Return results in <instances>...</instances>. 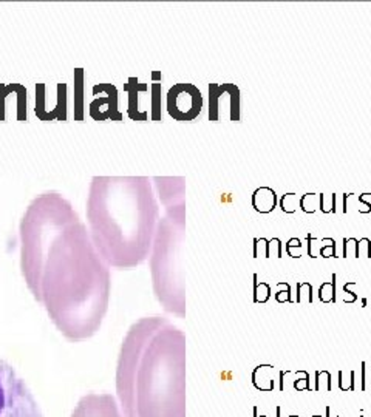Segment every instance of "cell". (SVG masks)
I'll list each match as a JSON object with an SVG mask.
<instances>
[{
  "instance_id": "6da1fadb",
  "label": "cell",
  "mask_w": 371,
  "mask_h": 417,
  "mask_svg": "<svg viewBox=\"0 0 371 417\" xmlns=\"http://www.w3.org/2000/svg\"><path fill=\"white\" fill-rule=\"evenodd\" d=\"M21 268L33 297L71 342L95 335L108 308L110 266L58 192L36 196L21 221Z\"/></svg>"
},
{
  "instance_id": "7a4b0ae2",
  "label": "cell",
  "mask_w": 371,
  "mask_h": 417,
  "mask_svg": "<svg viewBox=\"0 0 371 417\" xmlns=\"http://www.w3.org/2000/svg\"><path fill=\"white\" fill-rule=\"evenodd\" d=\"M116 392L124 417H186V338L162 317L133 323L122 340Z\"/></svg>"
},
{
  "instance_id": "3957f363",
  "label": "cell",
  "mask_w": 371,
  "mask_h": 417,
  "mask_svg": "<svg viewBox=\"0 0 371 417\" xmlns=\"http://www.w3.org/2000/svg\"><path fill=\"white\" fill-rule=\"evenodd\" d=\"M155 205L144 178L95 176L87 198L91 240L116 269L144 261L150 248Z\"/></svg>"
},
{
  "instance_id": "277c9868",
  "label": "cell",
  "mask_w": 371,
  "mask_h": 417,
  "mask_svg": "<svg viewBox=\"0 0 371 417\" xmlns=\"http://www.w3.org/2000/svg\"><path fill=\"white\" fill-rule=\"evenodd\" d=\"M179 243L159 235L152 257V278L158 300L164 309L184 317V291L179 268Z\"/></svg>"
},
{
  "instance_id": "5b68a950",
  "label": "cell",
  "mask_w": 371,
  "mask_h": 417,
  "mask_svg": "<svg viewBox=\"0 0 371 417\" xmlns=\"http://www.w3.org/2000/svg\"><path fill=\"white\" fill-rule=\"evenodd\" d=\"M0 417H44L25 380L5 360H0Z\"/></svg>"
},
{
  "instance_id": "8992f818",
  "label": "cell",
  "mask_w": 371,
  "mask_h": 417,
  "mask_svg": "<svg viewBox=\"0 0 371 417\" xmlns=\"http://www.w3.org/2000/svg\"><path fill=\"white\" fill-rule=\"evenodd\" d=\"M167 113L181 122L198 118L203 108V94L194 84H175L167 91Z\"/></svg>"
},
{
  "instance_id": "52a82bcc",
  "label": "cell",
  "mask_w": 371,
  "mask_h": 417,
  "mask_svg": "<svg viewBox=\"0 0 371 417\" xmlns=\"http://www.w3.org/2000/svg\"><path fill=\"white\" fill-rule=\"evenodd\" d=\"M225 118L234 122H240L242 119L240 88L235 84H211L209 119L212 122H220Z\"/></svg>"
},
{
  "instance_id": "ba28073f",
  "label": "cell",
  "mask_w": 371,
  "mask_h": 417,
  "mask_svg": "<svg viewBox=\"0 0 371 417\" xmlns=\"http://www.w3.org/2000/svg\"><path fill=\"white\" fill-rule=\"evenodd\" d=\"M71 417H124V414L112 394L91 392L78 402Z\"/></svg>"
},
{
  "instance_id": "9c48e42d",
  "label": "cell",
  "mask_w": 371,
  "mask_h": 417,
  "mask_svg": "<svg viewBox=\"0 0 371 417\" xmlns=\"http://www.w3.org/2000/svg\"><path fill=\"white\" fill-rule=\"evenodd\" d=\"M280 378V371L274 365H258L252 371V385L262 392H271L275 382Z\"/></svg>"
},
{
  "instance_id": "30bf717a",
  "label": "cell",
  "mask_w": 371,
  "mask_h": 417,
  "mask_svg": "<svg viewBox=\"0 0 371 417\" xmlns=\"http://www.w3.org/2000/svg\"><path fill=\"white\" fill-rule=\"evenodd\" d=\"M145 87H147V84H139L136 78H130L125 85V91L128 93V116L133 121H147L149 119V116L141 111L139 104H138V96Z\"/></svg>"
},
{
  "instance_id": "8fae6325",
  "label": "cell",
  "mask_w": 371,
  "mask_h": 417,
  "mask_svg": "<svg viewBox=\"0 0 371 417\" xmlns=\"http://www.w3.org/2000/svg\"><path fill=\"white\" fill-rule=\"evenodd\" d=\"M277 205V193L271 187H258L252 193V207L260 214H269Z\"/></svg>"
},
{
  "instance_id": "7c38bea8",
  "label": "cell",
  "mask_w": 371,
  "mask_h": 417,
  "mask_svg": "<svg viewBox=\"0 0 371 417\" xmlns=\"http://www.w3.org/2000/svg\"><path fill=\"white\" fill-rule=\"evenodd\" d=\"M150 105L152 121H162V111H161V96H162V85L161 82H153L150 87Z\"/></svg>"
},
{
  "instance_id": "4fadbf2b",
  "label": "cell",
  "mask_w": 371,
  "mask_h": 417,
  "mask_svg": "<svg viewBox=\"0 0 371 417\" xmlns=\"http://www.w3.org/2000/svg\"><path fill=\"white\" fill-rule=\"evenodd\" d=\"M300 211L305 214H316L320 211V193H305L300 196Z\"/></svg>"
},
{
  "instance_id": "5bb4252c",
  "label": "cell",
  "mask_w": 371,
  "mask_h": 417,
  "mask_svg": "<svg viewBox=\"0 0 371 417\" xmlns=\"http://www.w3.org/2000/svg\"><path fill=\"white\" fill-rule=\"evenodd\" d=\"M306 241H308V255L311 258H319L320 257V251L323 246L326 244H334V238H323V240H319L316 238L312 234H308L306 235Z\"/></svg>"
},
{
  "instance_id": "9a60e30c",
  "label": "cell",
  "mask_w": 371,
  "mask_h": 417,
  "mask_svg": "<svg viewBox=\"0 0 371 417\" xmlns=\"http://www.w3.org/2000/svg\"><path fill=\"white\" fill-rule=\"evenodd\" d=\"M254 301L263 305L271 298V286L265 281H258L257 274H254Z\"/></svg>"
},
{
  "instance_id": "2e32d148",
  "label": "cell",
  "mask_w": 371,
  "mask_h": 417,
  "mask_svg": "<svg viewBox=\"0 0 371 417\" xmlns=\"http://www.w3.org/2000/svg\"><path fill=\"white\" fill-rule=\"evenodd\" d=\"M319 300L325 305L336 301V274H332L331 281H325L319 288Z\"/></svg>"
},
{
  "instance_id": "e0dca14e",
  "label": "cell",
  "mask_w": 371,
  "mask_h": 417,
  "mask_svg": "<svg viewBox=\"0 0 371 417\" xmlns=\"http://www.w3.org/2000/svg\"><path fill=\"white\" fill-rule=\"evenodd\" d=\"M356 371H339L337 374V385L339 389L343 392H349V391H356Z\"/></svg>"
},
{
  "instance_id": "ac0fdd59",
  "label": "cell",
  "mask_w": 371,
  "mask_h": 417,
  "mask_svg": "<svg viewBox=\"0 0 371 417\" xmlns=\"http://www.w3.org/2000/svg\"><path fill=\"white\" fill-rule=\"evenodd\" d=\"M280 208L285 214L297 212V208H300V196H297V193H294V192L285 193L280 198Z\"/></svg>"
},
{
  "instance_id": "d6986e66",
  "label": "cell",
  "mask_w": 371,
  "mask_h": 417,
  "mask_svg": "<svg viewBox=\"0 0 371 417\" xmlns=\"http://www.w3.org/2000/svg\"><path fill=\"white\" fill-rule=\"evenodd\" d=\"M331 374L328 371H316V378H314V388L312 391L316 392H329L332 389L331 383Z\"/></svg>"
},
{
  "instance_id": "ffe728a7",
  "label": "cell",
  "mask_w": 371,
  "mask_h": 417,
  "mask_svg": "<svg viewBox=\"0 0 371 417\" xmlns=\"http://www.w3.org/2000/svg\"><path fill=\"white\" fill-rule=\"evenodd\" d=\"M76 74H75V81L78 82V104H76V111H75V118L78 121H82L84 119V115H82V93H84V87H82V82H84V70L82 68H78L75 70Z\"/></svg>"
},
{
  "instance_id": "44dd1931",
  "label": "cell",
  "mask_w": 371,
  "mask_h": 417,
  "mask_svg": "<svg viewBox=\"0 0 371 417\" xmlns=\"http://www.w3.org/2000/svg\"><path fill=\"white\" fill-rule=\"evenodd\" d=\"M292 388L297 391H312L309 386V374L306 371H292Z\"/></svg>"
},
{
  "instance_id": "7402d4cb",
  "label": "cell",
  "mask_w": 371,
  "mask_h": 417,
  "mask_svg": "<svg viewBox=\"0 0 371 417\" xmlns=\"http://www.w3.org/2000/svg\"><path fill=\"white\" fill-rule=\"evenodd\" d=\"M297 303H312V286L308 281L297 283Z\"/></svg>"
},
{
  "instance_id": "603a6c76",
  "label": "cell",
  "mask_w": 371,
  "mask_h": 417,
  "mask_svg": "<svg viewBox=\"0 0 371 417\" xmlns=\"http://www.w3.org/2000/svg\"><path fill=\"white\" fill-rule=\"evenodd\" d=\"M336 195H323L320 193V211L323 214H336Z\"/></svg>"
},
{
  "instance_id": "cb8c5ba5",
  "label": "cell",
  "mask_w": 371,
  "mask_h": 417,
  "mask_svg": "<svg viewBox=\"0 0 371 417\" xmlns=\"http://www.w3.org/2000/svg\"><path fill=\"white\" fill-rule=\"evenodd\" d=\"M285 251L291 258H300L303 251H302V241L299 238H291L286 244H285Z\"/></svg>"
},
{
  "instance_id": "d4e9b609",
  "label": "cell",
  "mask_w": 371,
  "mask_h": 417,
  "mask_svg": "<svg viewBox=\"0 0 371 417\" xmlns=\"http://www.w3.org/2000/svg\"><path fill=\"white\" fill-rule=\"evenodd\" d=\"M357 244H359V240H356V238H345V240H343V252H342V257H343V258H348V257L359 258V255H357Z\"/></svg>"
},
{
  "instance_id": "484cf974",
  "label": "cell",
  "mask_w": 371,
  "mask_h": 417,
  "mask_svg": "<svg viewBox=\"0 0 371 417\" xmlns=\"http://www.w3.org/2000/svg\"><path fill=\"white\" fill-rule=\"evenodd\" d=\"M275 300L279 303H292L291 298V286L288 283H277V294Z\"/></svg>"
},
{
  "instance_id": "4316f807",
  "label": "cell",
  "mask_w": 371,
  "mask_h": 417,
  "mask_svg": "<svg viewBox=\"0 0 371 417\" xmlns=\"http://www.w3.org/2000/svg\"><path fill=\"white\" fill-rule=\"evenodd\" d=\"M282 258L283 257V244L279 238L268 240V258Z\"/></svg>"
},
{
  "instance_id": "83f0119b",
  "label": "cell",
  "mask_w": 371,
  "mask_h": 417,
  "mask_svg": "<svg viewBox=\"0 0 371 417\" xmlns=\"http://www.w3.org/2000/svg\"><path fill=\"white\" fill-rule=\"evenodd\" d=\"M268 258V240L255 238L254 240V258Z\"/></svg>"
},
{
  "instance_id": "f1b7e54d",
  "label": "cell",
  "mask_w": 371,
  "mask_h": 417,
  "mask_svg": "<svg viewBox=\"0 0 371 417\" xmlns=\"http://www.w3.org/2000/svg\"><path fill=\"white\" fill-rule=\"evenodd\" d=\"M356 286V281H348L343 285V292H345V297H343V301L345 303H354L357 300V295L351 291V288Z\"/></svg>"
},
{
  "instance_id": "f546056e",
  "label": "cell",
  "mask_w": 371,
  "mask_h": 417,
  "mask_svg": "<svg viewBox=\"0 0 371 417\" xmlns=\"http://www.w3.org/2000/svg\"><path fill=\"white\" fill-rule=\"evenodd\" d=\"M365 251V257L366 258H371V240L368 238H362L359 240V244H357V255L360 257V251Z\"/></svg>"
},
{
  "instance_id": "4dcf8cb0",
  "label": "cell",
  "mask_w": 371,
  "mask_h": 417,
  "mask_svg": "<svg viewBox=\"0 0 371 417\" xmlns=\"http://www.w3.org/2000/svg\"><path fill=\"white\" fill-rule=\"evenodd\" d=\"M369 193H362L359 195V212L360 214H369L371 212V204L365 202V196H368Z\"/></svg>"
},
{
  "instance_id": "1f68e13d",
  "label": "cell",
  "mask_w": 371,
  "mask_h": 417,
  "mask_svg": "<svg viewBox=\"0 0 371 417\" xmlns=\"http://www.w3.org/2000/svg\"><path fill=\"white\" fill-rule=\"evenodd\" d=\"M320 257L322 258H331V257H336V243L334 244H326L322 248L320 251Z\"/></svg>"
},
{
  "instance_id": "d6a6232c",
  "label": "cell",
  "mask_w": 371,
  "mask_h": 417,
  "mask_svg": "<svg viewBox=\"0 0 371 417\" xmlns=\"http://www.w3.org/2000/svg\"><path fill=\"white\" fill-rule=\"evenodd\" d=\"M311 417H331V408H329V406H325V415H322V414H314V415H311Z\"/></svg>"
},
{
  "instance_id": "836d02e7",
  "label": "cell",
  "mask_w": 371,
  "mask_h": 417,
  "mask_svg": "<svg viewBox=\"0 0 371 417\" xmlns=\"http://www.w3.org/2000/svg\"><path fill=\"white\" fill-rule=\"evenodd\" d=\"M254 417H268V415H265V414H258V412H257V408H254Z\"/></svg>"
},
{
  "instance_id": "e575fe53",
  "label": "cell",
  "mask_w": 371,
  "mask_h": 417,
  "mask_svg": "<svg viewBox=\"0 0 371 417\" xmlns=\"http://www.w3.org/2000/svg\"><path fill=\"white\" fill-rule=\"evenodd\" d=\"M289 417H299V415H289Z\"/></svg>"
}]
</instances>
